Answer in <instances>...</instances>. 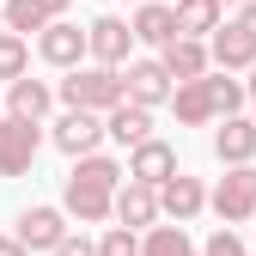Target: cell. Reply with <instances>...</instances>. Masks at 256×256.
Returning <instances> with one entry per match:
<instances>
[{
	"mask_svg": "<svg viewBox=\"0 0 256 256\" xmlns=\"http://www.w3.org/2000/svg\"><path fill=\"white\" fill-rule=\"evenodd\" d=\"M0 6H6V0H0Z\"/></svg>",
	"mask_w": 256,
	"mask_h": 256,
	"instance_id": "d6a6232c",
	"label": "cell"
},
{
	"mask_svg": "<svg viewBox=\"0 0 256 256\" xmlns=\"http://www.w3.org/2000/svg\"><path fill=\"white\" fill-rule=\"evenodd\" d=\"M110 134V128H104V116L98 110H68V116H61L55 128H49V140L61 146V152H68V158H86V152H98V140Z\"/></svg>",
	"mask_w": 256,
	"mask_h": 256,
	"instance_id": "8992f818",
	"label": "cell"
},
{
	"mask_svg": "<svg viewBox=\"0 0 256 256\" xmlns=\"http://www.w3.org/2000/svg\"><path fill=\"white\" fill-rule=\"evenodd\" d=\"M0 122H6V116H0Z\"/></svg>",
	"mask_w": 256,
	"mask_h": 256,
	"instance_id": "836d02e7",
	"label": "cell"
},
{
	"mask_svg": "<svg viewBox=\"0 0 256 256\" xmlns=\"http://www.w3.org/2000/svg\"><path fill=\"white\" fill-rule=\"evenodd\" d=\"M226 24V0H177V30L183 37H214Z\"/></svg>",
	"mask_w": 256,
	"mask_h": 256,
	"instance_id": "ffe728a7",
	"label": "cell"
},
{
	"mask_svg": "<svg viewBox=\"0 0 256 256\" xmlns=\"http://www.w3.org/2000/svg\"><path fill=\"white\" fill-rule=\"evenodd\" d=\"M18 238L30 250H55L61 238H68V208H24L18 214Z\"/></svg>",
	"mask_w": 256,
	"mask_h": 256,
	"instance_id": "9a60e30c",
	"label": "cell"
},
{
	"mask_svg": "<svg viewBox=\"0 0 256 256\" xmlns=\"http://www.w3.org/2000/svg\"><path fill=\"white\" fill-rule=\"evenodd\" d=\"M158 61H165L171 80L183 86V80H202V74L214 68V49H208V37H171L165 49H158Z\"/></svg>",
	"mask_w": 256,
	"mask_h": 256,
	"instance_id": "8fae6325",
	"label": "cell"
},
{
	"mask_svg": "<svg viewBox=\"0 0 256 256\" xmlns=\"http://www.w3.org/2000/svg\"><path fill=\"white\" fill-rule=\"evenodd\" d=\"M158 208H165L171 220H196L202 208H208V189H202V177H165V183H158Z\"/></svg>",
	"mask_w": 256,
	"mask_h": 256,
	"instance_id": "e0dca14e",
	"label": "cell"
},
{
	"mask_svg": "<svg viewBox=\"0 0 256 256\" xmlns=\"http://www.w3.org/2000/svg\"><path fill=\"white\" fill-rule=\"evenodd\" d=\"M0 256H30V244H24V238L12 232V238H0Z\"/></svg>",
	"mask_w": 256,
	"mask_h": 256,
	"instance_id": "4316f807",
	"label": "cell"
},
{
	"mask_svg": "<svg viewBox=\"0 0 256 256\" xmlns=\"http://www.w3.org/2000/svg\"><path fill=\"white\" fill-rule=\"evenodd\" d=\"M238 24L250 30V37H256V0H244V6H238Z\"/></svg>",
	"mask_w": 256,
	"mask_h": 256,
	"instance_id": "83f0119b",
	"label": "cell"
},
{
	"mask_svg": "<svg viewBox=\"0 0 256 256\" xmlns=\"http://www.w3.org/2000/svg\"><path fill=\"white\" fill-rule=\"evenodd\" d=\"M171 92H177V80L165 61H128V98L134 104L158 110V104H171Z\"/></svg>",
	"mask_w": 256,
	"mask_h": 256,
	"instance_id": "9c48e42d",
	"label": "cell"
},
{
	"mask_svg": "<svg viewBox=\"0 0 256 256\" xmlns=\"http://www.w3.org/2000/svg\"><path fill=\"white\" fill-rule=\"evenodd\" d=\"M104 128H110V140H116V146H140V140H152V110L134 104V98H122V104L104 116Z\"/></svg>",
	"mask_w": 256,
	"mask_h": 256,
	"instance_id": "ac0fdd59",
	"label": "cell"
},
{
	"mask_svg": "<svg viewBox=\"0 0 256 256\" xmlns=\"http://www.w3.org/2000/svg\"><path fill=\"white\" fill-rule=\"evenodd\" d=\"M55 256H98V244H92V238H80V232H68V238L55 244Z\"/></svg>",
	"mask_w": 256,
	"mask_h": 256,
	"instance_id": "484cf974",
	"label": "cell"
},
{
	"mask_svg": "<svg viewBox=\"0 0 256 256\" xmlns=\"http://www.w3.org/2000/svg\"><path fill=\"white\" fill-rule=\"evenodd\" d=\"M214 98H220V116H238L250 104V86L244 80H226V74H214Z\"/></svg>",
	"mask_w": 256,
	"mask_h": 256,
	"instance_id": "cb8c5ba5",
	"label": "cell"
},
{
	"mask_svg": "<svg viewBox=\"0 0 256 256\" xmlns=\"http://www.w3.org/2000/svg\"><path fill=\"white\" fill-rule=\"evenodd\" d=\"M238 256H256V250H238Z\"/></svg>",
	"mask_w": 256,
	"mask_h": 256,
	"instance_id": "1f68e13d",
	"label": "cell"
},
{
	"mask_svg": "<svg viewBox=\"0 0 256 256\" xmlns=\"http://www.w3.org/2000/svg\"><path fill=\"white\" fill-rule=\"evenodd\" d=\"M128 177H140V183L177 177V146H171V140H140V146H128Z\"/></svg>",
	"mask_w": 256,
	"mask_h": 256,
	"instance_id": "5bb4252c",
	"label": "cell"
},
{
	"mask_svg": "<svg viewBox=\"0 0 256 256\" xmlns=\"http://www.w3.org/2000/svg\"><path fill=\"white\" fill-rule=\"evenodd\" d=\"M37 55L49 61V68H86V55H92V30L68 24V18H49L37 30Z\"/></svg>",
	"mask_w": 256,
	"mask_h": 256,
	"instance_id": "5b68a950",
	"label": "cell"
},
{
	"mask_svg": "<svg viewBox=\"0 0 256 256\" xmlns=\"http://www.w3.org/2000/svg\"><path fill=\"white\" fill-rule=\"evenodd\" d=\"M134 6H140V0H134Z\"/></svg>",
	"mask_w": 256,
	"mask_h": 256,
	"instance_id": "e575fe53",
	"label": "cell"
},
{
	"mask_svg": "<svg viewBox=\"0 0 256 256\" xmlns=\"http://www.w3.org/2000/svg\"><path fill=\"white\" fill-rule=\"evenodd\" d=\"M18 74H30V43H24V30H0V80H18Z\"/></svg>",
	"mask_w": 256,
	"mask_h": 256,
	"instance_id": "7402d4cb",
	"label": "cell"
},
{
	"mask_svg": "<svg viewBox=\"0 0 256 256\" xmlns=\"http://www.w3.org/2000/svg\"><path fill=\"white\" fill-rule=\"evenodd\" d=\"M208 49H214V61H220L226 74H238V68H256V37H250V30H244L238 18H226V24H220Z\"/></svg>",
	"mask_w": 256,
	"mask_h": 256,
	"instance_id": "2e32d148",
	"label": "cell"
},
{
	"mask_svg": "<svg viewBox=\"0 0 256 256\" xmlns=\"http://www.w3.org/2000/svg\"><path fill=\"white\" fill-rule=\"evenodd\" d=\"M116 189H122V165L104 158V152H86V158H74V171H68L61 208H68L80 226H98V220L116 214Z\"/></svg>",
	"mask_w": 256,
	"mask_h": 256,
	"instance_id": "6da1fadb",
	"label": "cell"
},
{
	"mask_svg": "<svg viewBox=\"0 0 256 256\" xmlns=\"http://www.w3.org/2000/svg\"><path fill=\"white\" fill-rule=\"evenodd\" d=\"M0 12H6V30H43L49 24V12L37 6V0H6Z\"/></svg>",
	"mask_w": 256,
	"mask_h": 256,
	"instance_id": "603a6c76",
	"label": "cell"
},
{
	"mask_svg": "<svg viewBox=\"0 0 256 256\" xmlns=\"http://www.w3.org/2000/svg\"><path fill=\"white\" fill-rule=\"evenodd\" d=\"M86 30H92V61H104V68H128V49L140 43V37H134V24H128V18H116V12L92 18Z\"/></svg>",
	"mask_w": 256,
	"mask_h": 256,
	"instance_id": "52a82bcc",
	"label": "cell"
},
{
	"mask_svg": "<svg viewBox=\"0 0 256 256\" xmlns=\"http://www.w3.org/2000/svg\"><path fill=\"white\" fill-rule=\"evenodd\" d=\"M226 6H244V0H226Z\"/></svg>",
	"mask_w": 256,
	"mask_h": 256,
	"instance_id": "4dcf8cb0",
	"label": "cell"
},
{
	"mask_svg": "<svg viewBox=\"0 0 256 256\" xmlns=\"http://www.w3.org/2000/svg\"><path fill=\"white\" fill-rule=\"evenodd\" d=\"M55 98H61V92H49V80H30V74H18V80L6 86V110H12V116H30V122H43Z\"/></svg>",
	"mask_w": 256,
	"mask_h": 256,
	"instance_id": "d6986e66",
	"label": "cell"
},
{
	"mask_svg": "<svg viewBox=\"0 0 256 256\" xmlns=\"http://www.w3.org/2000/svg\"><path fill=\"white\" fill-rule=\"evenodd\" d=\"M171 110H177V122H189V128L214 122V116H220V98H214V74H202V80H183V86L171 92Z\"/></svg>",
	"mask_w": 256,
	"mask_h": 256,
	"instance_id": "7c38bea8",
	"label": "cell"
},
{
	"mask_svg": "<svg viewBox=\"0 0 256 256\" xmlns=\"http://www.w3.org/2000/svg\"><path fill=\"white\" fill-rule=\"evenodd\" d=\"M158 214H165V208H158V183H140V177H128L122 189H116V220H122V226H158Z\"/></svg>",
	"mask_w": 256,
	"mask_h": 256,
	"instance_id": "30bf717a",
	"label": "cell"
},
{
	"mask_svg": "<svg viewBox=\"0 0 256 256\" xmlns=\"http://www.w3.org/2000/svg\"><path fill=\"white\" fill-rule=\"evenodd\" d=\"M98 256H140V232L134 226H110L98 238Z\"/></svg>",
	"mask_w": 256,
	"mask_h": 256,
	"instance_id": "d4e9b609",
	"label": "cell"
},
{
	"mask_svg": "<svg viewBox=\"0 0 256 256\" xmlns=\"http://www.w3.org/2000/svg\"><path fill=\"white\" fill-rule=\"evenodd\" d=\"M140 256H196V244H189L183 220H177V226H146V238H140Z\"/></svg>",
	"mask_w": 256,
	"mask_h": 256,
	"instance_id": "44dd1931",
	"label": "cell"
},
{
	"mask_svg": "<svg viewBox=\"0 0 256 256\" xmlns=\"http://www.w3.org/2000/svg\"><path fill=\"white\" fill-rule=\"evenodd\" d=\"M244 86H250V110H256V68H250V80H244Z\"/></svg>",
	"mask_w": 256,
	"mask_h": 256,
	"instance_id": "f546056e",
	"label": "cell"
},
{
	"mask_svg": "<svg viewBox=\"0 0 256 256\" xmlns=\"http://www.w3.org/2000/svg\"><path fill=\"white\" fill-rule=\"evenodd\" d=\"M134 37L152 43V49H165L171 37H183L177 30V0H140L134 6Z\"/></svg>",
	"mask_w": 256,
	"mask_h": 256,
	"instance_id": "4fadbf2b",
	"label": "cell"
},
{
	"mask_svg": "<svg viewBox=\"0 0 256 256\" xmlns=\"http://www.w3.org/2000/svg\"><path fill=\"white\" fill-rule=\"evenodd\" d=\"M214 158H220V165H250V158H256V116H220Z\"/></svg>",
	"mask_w": 256,
	"mask_h": 256,
	"instance_id": "ba28073f",
	"label": "cell"
},
{
	"mask_svg": "<svg viewBox=\"0 0 256 256\" xmlns=\"http://www.w3.org/2000/svg\"><path fill=\"white\" fill-rule=\"evenodd\" d=\"M37 6H43L49 18H61V12H68V6H74V0H37Z\"/></svg>",
	"mask_w": 256,
	"mask_h": 256,
	"instance_id": "f1b7e54d",
	"label": "cell"
},
{
	"mask_svg": "<svg viewBox=\"0 0 256 256\" xmlns=\"http://www.w3.org/2000/svg\"><path fill=\"white\" fill-rule=\"evenodd\" d=\"M208 202H214V214L226 220V226L256 220V165H226V177H220V189Z\"/></svg>",
	"mask_w": 256,
	"mask_h": 256,
	"instance_id": "277c9868",
	"label": "cell"
},
{
	"mask_svg": "<svg viewBox=\"0 0 256 256\" xmlns=\"http://www.w3.org/2000/svg\"><path fill=\"white\" fill-rule=\"evenodd\" d=\"M37 152H43V122L6 110V122H0V177H24L37 165Z\"/></svg>",
	"mask_w": 256,
	"mask_h": 256,
	"instance_id": "3957f363",
	"label": "cell"
},
{
	"mask_svg": "<svg viewBox=\"0 0 256 256\" xmlns=\"http://www.w3.org/2000/svg\"><path fill=\"white\" fill-rule=\"evenodd\" d=\"M128 98V74L122 68H68V80H61V104L68 110H98V116H110L116 104Z\"/></svg>",
	"mask_w": 256,
	"mask_h": 256,
	"instance_id": "7a4b0ae2",
	"label": "cell"
}]
</instances>
